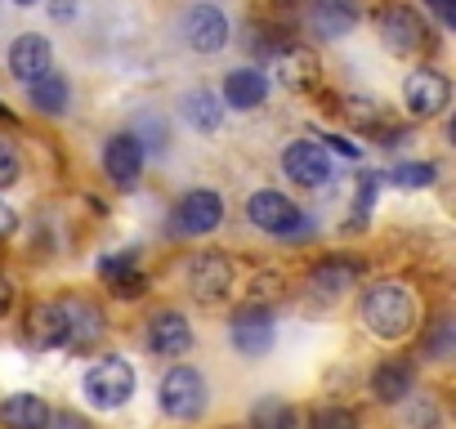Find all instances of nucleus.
Here are the masks:
<instances>
[{
  "label": "nucleus",
  "instance_id": "nucleus-1",
  "mask_svg": "<svg viewBox=\"0 0 456 429\" xmlns=\"http://www.w3.org/2000/svg\"><path fill=\"white\" fill-rule=\"evenodd\" d=\"M362 322L371 336L380 340H403L416 327V304L407 295V287L398 282H376L362 291Z\"/></svg>",
  "mask_w": 456,
  "mask_h": 429
},
{
  "label": "nucleus",
  "instance_id": "nucleus-2",
  "mask_svg": "<svg viewBox=\"0 0 456 429\" xmlns=\"http://www.w3.org/2000/svg\"><path fill=\"white\" fill-rule=\"evenodd\" d=\"M134 393V367L126 358H99L90 371H86V398L103 411L121 407L126 398Z\"/></svg>",
  "mask_w": 456,
  "mask_h": 429
},
{
  "label": "nucleus",
  "instance_id": "nucleus-3",
  "mask_svg": "<svg viewBox=\"0 0 456 429\" xmlns=\"http://www.w3.org/2000/svg\"><path fill=\"white\" fill-rule=\"evenodd\" d=\"M206 380L192 367H170L161 376V411H170L175 420H197L206 411Z\"/></svg>",
  "mask_w": 456,
  "mask_h": 429
},
{
  "label": "nucleus",
  "instance_id": "nucleus-4",
  "mask_svg": "<svg viewBox=\"0 0 456 429\" xmlns=\"http://www.w3.org/2000/svg\"><path fill=\"white\" fill-rule=\"evenodd\" d=\"M380 41L394 54H420L429 45V28L411 5H385L380 10Z\"/></svg>",
  "mask_w": 456,
  "mask_h": 429
},
{
  "label": "nucleus",
  "instance_id": "nucleus-5",
  "mask_svg": "<svg viewBox=\"0 0 456 429\" xmlns=\"http://www.w3.org/2000/svg\"><path fill=\"white\" fill-rule=\"evenodd\" d=\"M233 287V260L219 255V251H201L188 260V291L201 300V304H215L228 295Z\"/></svg>",
  "mask_w": 456,
  "mask_h": 429
},
{
  "label": "nucleus",
  "instance_id": "nucleus-6",
  "mask_svg": "<svg viewBox=\"0 0 456 429\" xmlns=\"http://www.w3.org/2000/svg\"><path fill=\"white\" fill-rule=\"evenodd\" d=\"M247 214H251V224L265 229V233H278V238H291V229L305 220V214L296 210V201L278 188H260L251 201H247Z\"/></svg>",
  "mask_w": 456,
  "mask_h": 429
},
{
  "label": "nucleus",
  "instance_id": "nucleus-7",
  "mask_svg": "<svg viewBox=\"0 0 456 429\" xmlns=\"http://www.w3.org/2000/svg\"><path fill=\"white\" fill-rule=\"evenodd\" d=\"M219 220H224V201H219V192H210V188H192V192H183L179 206H175V229L188 233V238L215 233Z\"/></svg>",
  "mask_w": 456,
  "mask_h": 429
},
{
  "label": "nucleus",
  "instance_id": "nucleus-8",
  "mask_svg": "<svg viewBox=\"0 0 456 429\" xmlns=\"http://www.w3.org/2000/svg\"><path fill=\"white\" fill-rule=\"evenodd\" d=\"M403 99H407V112L411 117H438L452 99V81L434 68H420L403 81Z\"/></svg>",
  "mask_w": 456,
  "mask_h": 429
},
{
  "label": "nucleus",
  "instance_id": "nucleus-9",
  "mask_svg": "<svg viewBox=\"0 0 456 429\" xmlns=\"http://www.w3.org/2000/svg\"><path fill=\"white\" fill-rule=\"evenodd\" d=\"M282 166H287V179H296L300 188H322L331 179V157L318 139H296L282 152Z\"/></svg>",
  "mask_w": 456,
  "mask_h": 429
},
{
  "label": "nucleus",
  "instance_id": "nucleus-10",
  "mask_svg": "<svg viewBox=\"0 0 456 429\" xmlns=\"http://www.w3.org/2000/svg\"><path fill=\"white\" fill-rule=\"evenodd\" d=\"M183 36L197 54H219L228 45V19L219 5H192L183 14Z\"/></svg>",
  "mask_w": 456,
  "mask_h": 429
},
{
  "label": "nucleus",
  "instance_id": "nucleus-11",
  "mask_svg": "<svg viewBox=\"0 0 456 429\" xmlns=\"http://www.w3.org/2000/svg\"><path fill=\"white\" fill-rule=\"evenodd\" d=\"M103 170L117 188H134L143 174V139L139 134H112L103 148Z\"/></svg>",
  "mask_w": 456,
  "mask_h": 429
},
{
  "label": "nucleus",
  "instance_id": "nucleus-12",
  "mask_svg": "<svg viewBox=\"0 0 456 429\" xmlns=\"http://www.w3.org/2000/svg\"><path fill=\"white\" fill-rule=\"evenodd\" d=\"M233 344L247 358H265L273 349V313L269 309H256V304H242L233 313Z\"/></svg>",
  "mask_w": 456,
  "mask_h": 429
},
{
  "label": "nucleus",
  "instance_id": "nucleus-13",
  "mask_svg": "<svg viewBox=\"0 0 456 429\" xmlns=\"http://www.w3.org/2000/svg\"><path fill=\"white\" fill-rule=\"evenodd\" d=\"M99 278L108 282V291L117 300H139L148 291V273L139 269V255L134 251H121V255H108L99 260Z\"/></svg>",
  "mask_w": 456,
  "mask_h": 429
},
{
  "label": "nucleus",
  "instance_id": "nucleus-14",
  "mask_svg": "<svg viewBox=\"0 0 456 429\" xmlns=\"http://www.w3.org/2000/svg\"><path fill=\"white\" fill-rule=\"evenodd\" d=\"M50 63H54V50H50V41L37 36V32H28V36H19V41L10 45V72H14L23 85H32L37 77H45Z\"/></svg>",
  "mask_w": 456,
  "mask_h": 429
},
{
  "label": "nucleus",
  "instance_id": "nucleus-15",
  "mask_svg": "<svg viewBox=\"0 0 456 429\" xmlns=\"http://www.w3.org/2000/svg\"><path fill=\"white\" fill-rule=\"evenodd\" d=\"M273 72L291 90H314V81H318V54L309 45H282L273 54Z\"/></svg>",
  "mask_w": 456,
  "mask_h": 429
},
{
  "label": "nucleus",
  "instance_id": "nucleus-16",
  "mask_svg": "<svg viewBox=\"0 0 456 429\" xmlns=\"http://www.w3.org/2000/svg\"><path fill=\"white\" fill-rule=\"evenodd\" d=\"M148 344H152V353H161V358H179V353H188L192 349V331H188V322H183V313H157L152 322H148Z\"/></svg>",
  "mask_w": 456,
  "mask_h": 429
},
{
  "label": "nucleus",
  "instance_id": "nucleus-17",
  "mask_svg": "<svg viewBox=\"0 0 456 429\" xmlns=\"http://www.w3.org/2000/svg\"><path fill=\"white\" fill-rule=\"evenodd\" d=\"M416 384V367L407 358H385L376 371H371V393L380 402H403Z\"/></svg>",
  "mask_w": 456,
  "mask_h": 429
},
{
  "label": "nucleus",
  "instance_id": "nucleus-18",
  "mask_svg": "<svg viewBox=\"0 0 456 429\" xmlns=\"http://www.w3.org/2000/svg\"><path fill=\"white\" fill-rule=\"evenodd\" d=\"M0 425L5 429H50V407L41 393H10L0 402Z\"/></svg>",
  "mask_w": 456,
  "mask_h": 429
},
{
  "label": "nucleus",
  "instance_id": "nucleus-19",
  "mask_svg": "<svg viewBox=\"0 0 456 429\" xmlns=\"http://www.w3.org/2000/svg\"><path fill=\"white\" fill-rule=\"evenodd\" d=\"M265 99H269V77H265V72H256V68L228 72V81H224V103H228V108L247 112V108H260Z\"/></svg>",
  "mask_w": 456,
  "mask_h": 429
},
{
  "label": "nucleus",
  "instance_id": "nucleus-20",
  "mask_svg": "<svg viewBox=\"0 0 456 429\" xmlns=\"http://www.w3.org/2000/svg\"><path fill=\"white\" fill-rule=\"evenodd\" d=\"M32 349H50V344H63L68 340V309L63 304H37L32 318H28V336H23Z\"/></svg>",
  "mask_w": 456,
  "mask_h": 429
},
{
  "label": "nucleus",
  "instance_id": "nucleus-21",
  "mask_svg": "<svg viewBox=\"0 0 456 429\" xmlns=\"http://www.w3.org/2000/svg\"><path fill=\"white\" fill-rule=\"evenodd\" d=\"M309 28L318 36L336 41V36H345L354 28V5H349V0H314V5H309Z\"/></svg>",
  "mask_w": 456,
  "mask_h": 429
},
{
  "label": "nucleus",
  "instance_id": "nucleus-22",
  "mask_svg": "<svg viewBox=\"0 0 456 429\" xmlns=\"http://www.w3.org/2000/svg\"><path fill=\"white\" fill-rule=\"evenodd\" d=\"M28 94H32V108H41L45 117H63V112H68V103H72V85H68L59 72L37 77V81L28 85Z\"/></svg>",
  "mask_w": 456,
  "mask_h": 429
},
{
  "label": "nucleus",
  "instance_id": "nucleus-23",
  "mask_svg": "<svg viewBox=\"0 0 456 429\" xmlns=\"http://www.w3.org/2000/svg\"><path fill=\"white\" fill-rule=\"evenodd\" d=\"M179 112H183V121H188L192 130H215L219 117H224V108H219V99H215L210 90H188V94L179 99Z\"/></svg>",
  "mask_w": 456,
  "mask_h": 429
},
{
  "label": "nucleus",
  "instance_id": "nucleus-24",
  "mask_svg": "<svg viewBox=\"0 0 456 429\" xmlns=\"http://www.w3.org/2000/svg\"><path fill=\"white\" fill-rule=\"evenodd\" d=\"M309 282L318 291H327V295H340V291H349L358 282V264L354 260H322V264H314Z\"/></svg>",
  "mask_w": 456,
  "mask_h": 429
},
{
  "label": "nucleus",
  "instance_id": "nucleus-25",
  "mask_svg": "<svg viewBox=\"0 0 456 429\" xmlns=\"http://www.w3.org/2000/svg\"><path fill=\"white\" fill-rule=\"evenodd\" d=\"M251 429H296V411H291V402L265 398V402L251 411Z\"/></svg>",
  "mask_w": 456,
  "mask_h": 429
},
{
  "label": "nucleus",
  "instance_id": "nucleus-26",
  "mask_svg": "<svg viewBox=\"0 0 456 429\" xmlns=\"http://www.w3.org/2000/svg\"><path fill=\"white\" fill-rule=\"evenodd\" d=\"M345 117H349V125H358V130H380L389 117H385V108L380 103H371V99H349L345 108H340Z\"/></svg>",
  "mask_w": 456,
  "mask_h": 429
},
{
  "label": "nucleus",
  "instance_id": "nucleus-27",
  "mask_svg": "<svg viewBox=\"0 0 456 429\" xmlns=\"http://www.w3.org/2000/svg\"><path fill=\"white\" fill-rule=\"evenodd\" d=\"M434 174H438V166H434V161H407V166H398L389 179H394L398 188H429V183H434Z\"/></svg>",
  "mask_w": 456,
  "mask_h": 429
},
{
  "label": "nucleus",
  "instance_id": "nucleus-28",
  "mask_svg": "<svg viewBox=\"0 0 456 429\" xmlns=\"http://www.w3.org/2000/svg\"><path fill=\"white\" fill-rule=\"evenodd\" d=\"M278 295H282V278H273V273H260V278H256V287L247 291V304H256V309H269Z\"/></svg>",
  "mask_w": 456,
  "mask_h": 429
},
{
  "label": "nucleus",
  "instance_id": "nucleus-29",
  "mask_svg": "<svg viewBox=\"0 0 456 429\" xmlns=\"http://www.w3.org/2000/svg\"><path fill=\"white\" fill-rule=\"evenodd\" d=\"M314 429H358V411L349 407H327L314 416Z\"/></svg>",
  "mask_w": 456,
  "mask_h": 429
},
{
  "label": "nucleus",
  "instance_id": "nucleus-30",
  "mask_svg": "<svg viewBox=\"0 0 456 429\" xmlns=\"http://www.w3.org/2000/svg\"><path fill=\"white\" fill-rule=\"evenodd\" d=\"M19 170H23V161H19V148H14L10 139H0V188H10V183L19 179Z\"/></svg>",
  "mask_w": 456,
  "mask_h": 429
},
{
  "label": "nucleus",
  "instance_id": "nucleus-31",
  "mask_svg": "<svg viewBox=\"0 0 456 429\" xmlns=\"http://www.w3.org/2000/svg\"><path fill=\"white\" fill-rule=\"evenodd\" d=\"M425 353H429V358H447V353H452V322H447V318L434 322V336L425 340Z\"/></svg>",
  "mask_w": 456,
  "mask_h": 429
},
{
  "label": "nucleus",
  "instance_id": "nucleus-32",
  "mask_svg": "<svg viewBox=\"0 0 456 429\" xmlns=\"http://www.w3.org/2000/svg\"><path fill=\"white\" fill-rule=\"evenodd\" d=\"M416 425H425V429H434V425H438V411H434V402H416V407L407 411V429H416Z\"/></svg>",
  "mask_w": 456,
  "mask_h": 429
},
{
  "label": "nucleus",
  "instance_id": "nucleus-33",
  "mask_svg": "<svg viewBox=\"0 0 456 429\" xmlns=\"http://www.w3.org/2000/svg\"><path fill=\"white\" fill-rule=\"evenodd\" d=\"M425 5L438 14V23H443V28H452V23H456V0H425Z\"/></svg>",
  "mask_w": 456,
  "mask_h": 429
},
{
  "label": "nucleus",
  "instance_id": "nucleus-34",
  "mask_svg": "<svg viewBox=\"0 0 456 429\" xmlns=\"http://www.w3.org/2000/svg\"><path fill=\"white\" fill-rule=\"evenodd\" d=\"M376 183H380V174H362V192H358V214H367V210H371Z\"/></svg>",
  "mask_w": 456,
  "mask_h": 429
},
{
  "label": "nucleus",
  "instance_id": "nucleus-35",
  "mask_svg": "<svg viewBox=\"0 0 456 429\" xmlns=\"http://www.w3.org/2000/svg\"><path fill=\"white\" fill-rule=\"evenodd\" d=\"M50 425H54V429H90V425H86L81 416H72V411H59V416H50Z\"/></svg>",
  "mask_w": 456,
  "mask_h": 429
},
{
  "label": "nucleus",
  "instance_id": "nucleus-36",
  "mask_svg": "<svg viewBox=\"0 0 456 429\" xmlns=\"http://www.w3.org/2000/svg\"><path fill=\"white\" fill-rule=\"evenodd\" d=\"M10 304H14V282H10L5 273H0V318L10 313Z\"/></svg>",
  "mask_w": 456,
  "mask_h": 429
},
{
  "label": "nucleus",
  "instance_id": "nucleus-37",
  "mask_svg": "<svg viewBox=\"0 0 456 429\" xmlns=\"http://www.w3.org/2000/svg\"><path fill=\"white\" fill-rule=\"evenodd\" d=\"M14 224H19V220H14V210H10L5 201H0V242H5V238L14 233Z\"/></svg>",
  "mask_w": 456,
  "mask_h": 429
},
{
  "label": "nucleus",
  "instance_id": "nucleus-38",
  "mask_svg": "<svg viewBox=\"0 0 456 429\" xmlns=\"http://www.w3.org/2000/svg\"><path fill=\"white\" fill-rule=\"evenodd\" d=\"M50 14H54V19H72V14H77V0H54Z\"/></svg>",
  "mask_w": 456,
  "mask_h": 429
},
{
  "label": "nucleus",
  "instance_id": "nucleus-39",
  "mask_svg": "<svg viewBox=\"0 0 456 429\" xmlns=\"http://www.w3.org/2000/svg\"><path fill=\"white\" fill-rule=\"evenodd\" d=\"M322 143H331L340 157H358V143H349V139H322Z\"/></svg>",
  "mask_w": 456,
  "mask_h": 429
},
{
  "label": "nucleus",
  "instance_id": "nucleus-40",
  "mask_svg": "<svg viewBox=\"0 0 456 429\" xmlns=\"http://www.w3.org/2000/svg\"><path fill=\"white\" fill-rule=\"evenodd\" d=\"M0 121H10V108L5 103H0Z\"/></svg>",
  "mask_w": 456,
  "mask_h": 429
},
{
  "label": "nucleus",
  "instance_id": "nucleus-41",
  "mask_svg": "<svg viewBox=\"0 0 456 429\" xmlns=\"http://www.w3.org/2000/svg\"><path fill=\"white\" fill-rule=\"evenodd\" d=\"M14 5H32V0H14Z\"/></svg>",
  "mask_w": 456,
  "mask_h": 429
}]
</instances>
